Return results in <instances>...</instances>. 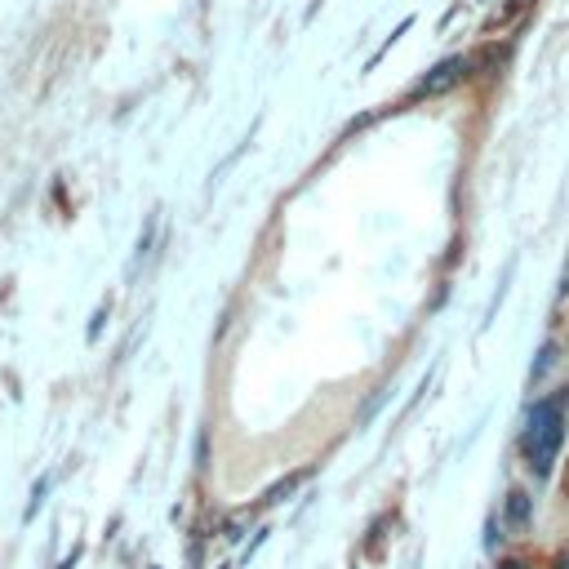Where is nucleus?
<instances>
[{
	"label": "nucleus",
	"instance_id": "obj_1",
	"mask_svg": "<svg viewBox=\"0 0 569 569\" xmlns=\"http://www.w3.org/2000/svg\"><path fill=\"white\" fill-rule=\"evenodd\" d=\"M565 437V409L556 401H539L526 418V432H520V450H526L534 477H552V458L560 454Z\"/></svg>",
	"mask_w": 569,
	"mask_h": 569
},
{
	"label": "nucleus",
	"instance_id": "obj_2",
	"mask_svg": "<svg viewBox=\"0 0 569 569\" xmlns=\"http://www.w3.org/2000/svg\"><path fill=\"white\" fill-rule=\"evenodd\" d=\"M463 76H467V59H450V63H441L432 76H427V80L418 85V93H441V89H454Z\"/></svg>",
	"mask_w": 569,
	"mask_h": 569
},
{
	"label": "nucleus",
	"instance_id": "obj_3",
	"mask_svg": "<svg viewBox=\"0 0 569 569\" xmlns=\"http://www.w3.org/2000/svg\"><path fill=\"white\" fill-rule=\"evenodd\" d=\"M530 5H534V0H507V5H503V10H498L490 23H485V27H490V31H498V27H511L516 18H526V14H530Z\"/></svg>",
	"mask_w": 569,
	"mask_h": 569
},
{
	"label": "nucleus",
	"instance_id": "obj_4",
	"mask_svg": "<svg viewBox=\"0 0 569 569\" xmlns=\"http://www.w3.org/2000/svg\"><path fill=\"white\" fill-rule=\"evenodd\" d=\"M507 520H511V526H526V520H530V498L520 490L507 494Z\"/></svg>",
	"mask_w": 569,
	"mask_h": 569
},
{
	"label": "nucleus",
	"instance_id": "obj_5",
	"mask_svg": "<svg viewBox=\"0 0 569 569\" xmlns=\"http://www.w3.org/2000/svg\"><path fill=\"white\" fill-rule=\"evenodd\" d=\"M552 569H569V543H565V547L552 556Z\"/></svg>",
	"mask_w": 569,
	"mask_h": 569
},
{
	"label": "nucleus",
	"instance_id": "obj_6",
	"mask_svg": "<svg viewBox=\"0 0 569 569\" xmlns=\"http://www.w3.org/2000/svg\"><path fill=\"white\" fill-rule=\"evenodd\" d=\"M498 569H526V565H520V560H507V565H498Z\"/></svg>",
	"mask_w": 569,
	"mask_h": 569
},
{
	"label": "nucleus",
	"instance_id": "obj_7",
	"mask_svg": "<svg viewBox=\"0 0 569 569\" xmlns=\"http://www.w3.org/2000/svg\"><path fill=\"white\" fill-rule=\"evenodd\" d=\"M565 427H569V401H565Z\"/></svg>",
	"mask_w": 569,
	"mask_h": 569
}]
</instances>
